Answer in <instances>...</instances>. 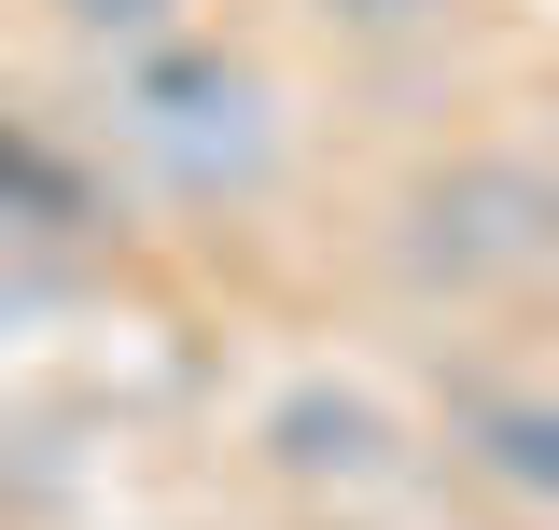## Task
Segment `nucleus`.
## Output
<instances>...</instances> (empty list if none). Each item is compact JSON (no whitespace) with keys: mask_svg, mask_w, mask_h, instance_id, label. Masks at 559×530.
<instances>
[{"mask_svg":"<svg viewBox=\"0 0 559 530\" xmlns=\"http://www.w3.org/2000/svg\"><path fill=\"white\" fill-rule=\"evenodd\" d=\"M252 447L280 474H308V489H392L406 474V433H392V405L378 392H336V377H308V392H280L252 419Z\"/></svg>","mask_w":559,"mask_h":530,"instance_id":"7ed1b4c3","label":"nucleus"},{"mask_svg":"<svg viewBox=\"0 0 559 530\" xmlns=\"http://www.w3.org/2000/svg\"><path fill=\"white\" fill-rule=\"evenodd\" d=\"M70 28H84V43H112V57H127V43H154V28H182V0H57Z\"/></svg>","mask_w":559,"mask_h":530,"instance_id":"39448f33","label":"nucleus"},{"mask_svg":"<svg viewBox=\"0 0 559 530\" xmlns=\"http://www.w3.org/2000/svg\"><path fill=\"white\" fill-rule=\"evenodd\" d=\"M322 14H349V28H419V14H448V0H322Z\"/></svg>","mask_w":559,"mask_h":530,"instance_id":"423d86ee","label":"nucleus"},{"mask_svg":"<svg viewBox=\"0 0 559 530\" xmlns=\"http://www.w3.org/2000/svg\"><path fill=\"white\" fill-rule=\"evenodd\" d=\"M98 140H112L127 182H154L168 209H252V196L280 182V84L238 57V43L154 28V43L112 57Z\"/></svg>","mask_w":559,"mask_h":530,"instance_id":"f257e3e1","label":"nucleus"},{"mask_svg":"<svg viewBox=\"0 0 559 530\" xmlns=\"http://www.w3.org/2000/svg\"><path fill=\"white\" fill-rule=\"evenodd\" d=\"M406 265L433 293H532L559 279V168L532 154H462L406 196Z\"/></svg>","mask_w":559,"mask_h":530,"instance_id":"f03ea898","label":"nucleus"},{"mask_svg":"<svg viewBox=\"0 0 559 530\" xmlns=\"http://www.w3.org/2000/svg\"><path fill=\"white\" fill-rule=\"evenodd\" d=\"M448 447H462L489 489H518L532 517H559V392L546 377H462V392H448Z\"/></svg>","mask_w":559,"mask_h":530,"instance_id":"20e7f679","label":"nucleus"}]
</instances>
